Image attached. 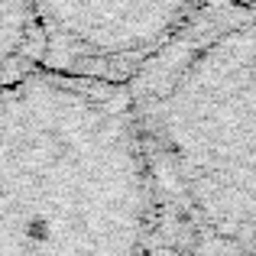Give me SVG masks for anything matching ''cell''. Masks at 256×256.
<instances>
[{"mask_svg":"<svg viewBox=\"0 0 256 256\" xmlns=\"http://www.w3.org/2000/svg\"><path fill=\"white\" fill-rule=\"evenodd\" d=\"M126 88L150 175L146 256H256V6L214 0Z\"/></svg>","mask_w":256,"mask_h":256,"instance_id":"1","label":"cell"},{"mask_svg":"<svg viewBox=\"0 0 256 256\" xmlns=\"http://www.w3.org/2000/svg\"><path fill=\"white\" fill-rule=\"evenodd\" d=\"M150 214L126 82L36 65L0 84V256H146Z\"/></svg>","mask_w":256,"mask_h":256,"instance_id":"2","label":"cell"},{"mask_svg":"<svg viewBox=\"0 0 256 256\" xmlns=\"http://www.w3.org/2000/svg\"><path fill=\"white\" fill-rule=\"evenodd\" d=\"M214 0H32L46 68L130 82Z\"/></svg>","mask_w":256,"mask_h":256,"instance_id":"3","label":"cell"},{"mask_svg":"<svg viewBox=\"0 0 256 256\" xmlns=\"http://www.w3.org/2000/svg\"><path fill=\"white\" fill-rule=\"evenodd\" d=\"M42 62L32 0H0V84L26 75Z\"/></svg>","mask_w":256,"mask_h":256,"instance_id":"4","label":"cell"}]
</instances>
